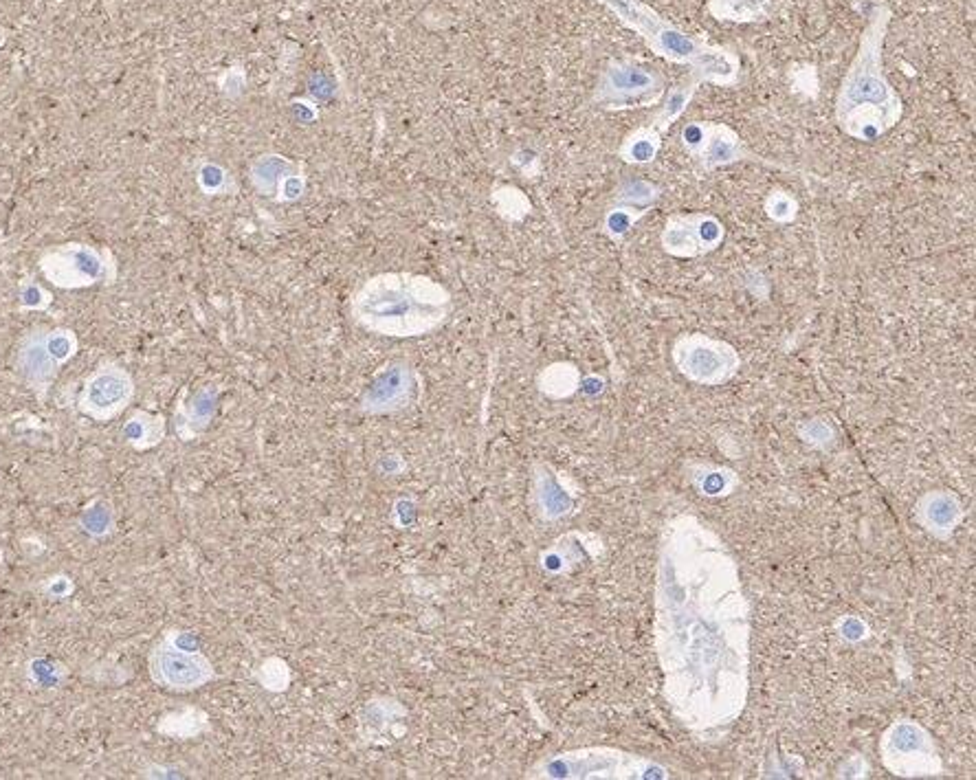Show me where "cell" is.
<instances>
[{
  "instance_id": "obj_1",
  "label": "cell",
  "mask_w": 976,
  "mask_h": 780,
  "mask_svg": "<svg viewBox=\"0 0 976 780\" xmlns=\"http://www.w3.org/2000/svg\"><path fill=\"white\" fill-rule=\"evenodd\" d=\"M891 22V7L875 5L860 36L853 58L836 97V119L845 135L858 141H875L902 119L904 104L886 80L882 47Z\"/></svg>"
},
{
  "instance_id": "obj_2",
  "label": "cell",
  "mask_w": 976,
  "mask_h": 780,
  "mask_svg": "<svg viewBox=\"0 0 976 780\" xmlns=\"http://www.w3.org/2000/svg\"><path fill=\"white\" fill-rule=\"evenodd\" d=\"M451 297L436 280L412 273H383L352 299L359 326L383 337H420L449 317Z\"/></svg>"
},
{
  "instance_id": "obj_3",
  "label": "cell",
  "mask_w": 976,
  "mask_h": 780,
  "mask_svg": "<svg viewBox=\"0 0 976 780\" xmlns=\"http://www.w3.org/2000/svg\"><path fill=\"white\" fill-rule=\"evenodd\" d=\"M598 3L612 11L625 27L634 29L660 58L689 66V73L700 84L735 86L739 82L741 60L735 51L691 36L662 18L645 0H598Z\"/></svg>"
},
{
  "instance_id": "obj_4",
  "label": "cell",
  "mask_w": 976,
  "mask_h": 780,
  "mask_svg": "<svg viewBox=\"0 0 976 780\" xmlns=\"http://www.w3.org/2000/svg\"><path fill=\"white\" fill-rule=\"evenodd\" d=\"M664 91L667 80L658 69L634 60H612L598 77L594 104L607 110L649 108L660 102Z\"/></svg>"
},
{
  "instance_id": "obj_5",
  "label": "cell",
  "mask_w": 976,
  "mask_h": 780,
  "mask_svg": "<svg viewBox=\"0 0 976 780\" xmlns=\"http://www.w3.org/2000/svg\"><path fill=\"white\" fill-rule=\"evenodd\" d=\"M150 673L157 684L185 693V690H196L212 682L214 666L203 653L183 649L170 635L152 651Z\"/></svg>"
},
{
  "instance_id": "obj_6",
  "label": "cell",
  "mask_w": 976,
  "mask_h": 780,
  "mask_svg": "<svg viewBox=\"0 0 976 780\" xmlns=\"http://www.w3.org/2000/svg\"><path fill=\"white\" fill-rule=\"evenodd\" d=\"M682 143L686 152L700 163L702 170H715V167L732 165L737 161H757L739 135L726 124H713V121H693L684 126Z\"/></svg>"
},
{
  "instance_id": "obj_7",
  "label": "cell",
  "mask_w": 976,
  "mask_h": 780,
  "mask_svg": "<svg viewBox=\"0 0 976 780\" xmlns=\"http://www.w3.org/2000/svg\"><path fill=\"white\" fill-rule=\"evenodd\" d=\"M680 370L700 383H724L737 370V354L726 343L706 337H689L675 345Z\"/></svg>"
},
{
  "instance_id": "obj_8",
  "label": "cell",
  "mask_w": 976,
  "mask_h": 780,
  "mask_svg": "<svg viewBox=\"0 0 976 780\" xmlns=\"http://www.w3.org/2000/svg\"><path fill=\"white\" fill-rule=\"evenodd\" d=\"M726 229L711 214H675L662 231V247L678 258H697L724 242Z\"/></svg>"
},
{
  "instance_id": "obj_9",
  "label": "cell",
  "mask_w": 976,
  "mask_h": 780,
  "mask_svg": "<svg viewBox=\"0 0 976 780\" xmlns=\"http://www.w3.org/2000/svg\"><path fill=\"white\" fill-rule=\"evenodd\" d=\"M132 392H135V387H132L130 376L124 370L104 367L86 383L82 409L97 420H108L130 403Z\"/></svg>"
},
{
  "instance_id": "obj_10",
  "label": "cell",
  "mask_w": 976,
  "mask_h": 780,
  "mask_svg": "<svg viewBox=\"0 0 976 780\" xmlns=\"http://www.w3.org/2000/svg\"><path fill=\"white\" fill-rule=\"evenodd\" d=\"M414 372L405 363H394L374 378V383L361 396L365 414H390L412 403Z\"/></svg>"
},
{
  "instance_id": "obj_11",
  "label": "cell",
  "mask_w": 976,
  "mask_h": 780,
  "mask_svg": "<svg viewBox=\"0 0 976 780\" xmlns=\"http://www.w3.org/2000/svg\"><path fill=\"white\" fill-rule=\"evenodd\" d=\"M697 86H700V82H697L695 77L689 73V77H684L682 82H678L673 88H669V91H664L662 106L651 119V124L656 126L662 135L671 128V124H675V121L684 115L686 106H689L691 99L695 97Z\"/></svg>"
},
{
  "instance_id": "obj_12",
  "label": "cell",
  "mask_w": 976,
  "mask_h": 780,
  "mask_svg": "<svg viewBox=\"0 0 976 780\" xmlns=\"http://www.w3.org/2000/svg\"><path fill=\"white\" fill-rule=\"evenodd\" d=\"M660 148H662V132L653 126L651 121H647L645 126L629 132L623 141V146L618 150V156L631 165H647L651 161H656Z\"/></svg>"
},
{
  "instance_id": "obj_13",
  "label": "cell",
  "mask_w": 976,
  "mask_h": 780,
  "mask_svg": "<svg viewBox=\"0 0 976 780\" xmlns=\"http://www.w3.org/2000/svg\"><path fill=\"white\" fill-rule=\"evenodd\" d=\"M774 0H708L711 16L724 22H757L772 16Z\"/></svg>"
},
{
  "instance_id": "obj_14",
  "label": "cell",
  "mask_w": 976,
  "mask_h": 780,
  "mask_svg": "<svg viewBox=\"0 0 976 780\" xmlns=\"http://www.w3.org/2000/svg\"><path fill=\"white\" fill-rule=\"evenodd\" d=\"M60 363L53 359L47 341H31L20 352V372L25 374L33 385H47L55 376V367Z\"/></svg>"
},
{
  "instance_id": "obj_15",
  "label": "cell",
  "mask_w": 976,
  "mask_h": 780,
  "mask_svg": "<svg viewBox=\"0 0 976 780\" xmlns=\"http://www.w3.org/2000/svg\"><path fill=\"white\" fill-rule=\"evenodd\" d=\"M121 436L135 449H150L163 438V418H152L148 414L132 416Z\"/></svg>"
},
{
  "instance_id": "obj_16",
  "label": "cell",
  "mask_w": 976,
  "mask_h": 780,
  "mask_svg": "<svg viewBox=\"0 0 976 780\" xmlns=\"http://www.w3.org/2000/svg\"><path fill=\"white\" fill-rule=\"evenodd\" d=\"M658 198H660V187L656 183L636 178V181H627L618 187L614 203L636 207V209H649Z\"/></svg>"
},
{
  "instance_id": "obj_17",
  "label": "cell",
  "mask_w": 976,
  "mask_h": 780,
  "mask_svg": "<svg viewBox=\"0 0 976 780\" xmlns=\"http://www.w3.org/2000/svg\"><path fill=\"white\" fill-rule=\"evenodd\" d=\"M288 170H291V165H288L282 156L277 154L262 156V159L253 165V183L262 194H273L275 187L280 185Z\"/></svg>"
},
{
  "instance_id": "obj_18",
  "label": "cell",
  "mask_w": 976,
  "mask_h": 780,
  "mask_svg": "<svg viewBox=\"0 0 976 780\" xmlns=\"http://www.w3.org/2000/svg\"><path fill=\"white\" fill-rule=\"evenodd\" d=\"M647 214V209H636V207H627V205H614L612 209L607 211V216H605V233L612 240H620V238H625L627 233L631 231V227L636 225V222Z\"/></svg>"
},
{
  "instance_id": "obj_19",
  "label": "cell",
  "mask_w": 976,
  "mask_h": 780,
  "mask_svg": "<svg viewBox=\"0 0 976 780\" xmlns=\"http://www.w3.org/2000/svg\"><path fill=\"white\" fill-rule=\"evenodd\" d=\"M576 385V372L570 365H554L541 376V389L552 396L570 394Z\"/></svg>"
},
{
  "instance_id": "obj_20",
  "label": "cell",
  "mask_w": 976,
  "mask_h": 780,
  "mask_svg": "<svg viewBox=\"0 0 976 780\" xmlns=\"http://www.w3.org/2000/svg\"><path fill=\"white\" fill-rule=\"evenodd\" d=\"M765 211H768V216L774 222L787 225V222H792L798 214V200L792 194L783 192V189H774V192H770V196L765 198Z\"/></svg>"
},
{
  "instance_id": "obj_21",
  "label": "cell",
  "mask_w": 976,
  "mask_h": 780,
  "mask_svg": "<svg viewBox=\"0 0 976 780\" xmlns=\"http://www.w3.org/2000/svg\"><path fill=\"white\" fill-rule=\"evenodd\" d=\"M71 266L84 282H95L104 275V262L91 249H77L71 253Z\"/></svg>"
},
{
  "instance_id": "obj_22",
  "label": "cell",
  "mask_w": 976,
  "mask_h": 780,
  "mask_svg": "<svg viewBox=\"0 0 976 780\" xmlns=\"http://www.w3.org/2000/svg\"><path fill=\"white\" fill-rule=\"evenodd\" d=\"M497 200V207H499V214L506 216V218H524L526 216V211L530 209V203L526 200V196L519 192V189H513V187H504L502 192H497L495 196Z\"/></svg>"
},
{
  "instance_id": "obj_23",
  "label": "cell",
  "mask_w": 976,
  "mask_h": 780,
  "mask_svg": "<svg viewBox=\"0 0 976 780\" xmlns=\"http://www.w3.org/2000/svg\"><path fill=\"white\" fill-rule=\"evenodd\" d=\"M47 341V348L51 352V356L58 363H64L66 359H71L73 356V350H75V341L69 332H55L51 334V337L44 339Z\"/></svg>"
},
{
  "instance_id": "obj_24",
  "label": "cell",
  "mask_w": 976,
  "mask_h": 780,
  "mask_svg": "<svg viewBox=\"0 0 976 780\" xmlns=\"http://www.w3.org/2000/svg\"><path fill=\"white\" fill-rule=\"evenodd\" d=\"M198 181H201L203 189H207V192H218V189H223L225 181H227V176H225V170H220L218 165H205L201 174H198Z\"/></svg>"
},
{
  "instance_id": "obj_25",
  "label": "cell",
  "mask_w": 976,
  "mask_h": 780,
  "mask_svg": "<svg viewBox=\"0 0 976 780\" xmlns=\"http://www.w3.org/2000/svg\"><path fill=\"white\" fill-rule=\"evenodd\" d=\"M214 405H216V396L212 392H201L196 398H194V407H192V416H196L198 420V425H205V422L212 418L214 414Z\"/></svg>"
},
{
  "instance_id": "obj_26",
  "label": "cell",
  "mask_w": 976,
  "mask_h": 780,
  "mask_svg": "<svg viewBox=\"0 0 976 780\" xmlns=\"http://www.w3.org/2000/svg\"><path fill=\"white\" fill-rule=\"evenodd\" d=\"M302 192H304V178L291 176V174L282 178L284 200H297L299 196H302Z\"/></svg>"
},
{
  "instance_id": "obj_27",
  "label": "cell",
  "mask_w": 976,
  "mask_h": 780,
  "mask_svg": "<svg viewBox=\"0 0 976 780\" xmlns=\"http://www.w3.org/2000/svg\"><path fill=\"white\" fill-rule=\"evenodd\" d=\"M20 299L27 308H40V306L47 304V299H44V293L40 291L38 286H27L25 291H22Z\"/></svg>"
}]
</instances>
